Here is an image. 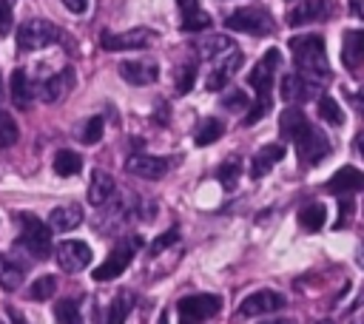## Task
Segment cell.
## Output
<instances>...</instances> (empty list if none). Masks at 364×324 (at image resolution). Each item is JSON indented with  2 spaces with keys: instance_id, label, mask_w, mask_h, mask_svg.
Instances as JSON below:
<instances>
[{
  "instance_id": "cell-26",
  "label": "cell",
  "mask_w": 364,
  "mask_h": 324,
  "mask_svg": "<svg viewBox=\"0 0 364 324\" xmlns=\"http://www.w3.org/2000/svg\"><path fill=\"white\" fill-rule=\"evenodd\" d=\"M324 219H327V210H324V205H318V202H313V205H304V207L299 210V225H301L304 230H310V233L321 230Z\"/></svg>"
},
{
  "instance_id": "cell-22",
  "label": "cell",
  "mask_w": 364,
  "mask_h": 324,
  "mask_svg": "<svg viewBox=\"0 0 364 324\" xmlns=\"http://www.w3.org/2000/svg\"><path fill=\"white\" fill-rule=\"evenodd\" d=\"M71 82H74V74H71V68H63L60 74L48 77V80L43 82V88H40V97H43V102H57V99H63V97H65V91L71 88Z\"/></svg>"
},
{
  "instance_id": "cell-51",
  "label": "cell",
  "mask_w": 364,
  "mask_h": 324,
  "mask_svg": "<svg viewBox=\"0 0 364 324\" xmlns=\"http://www.w3.org/2000/svg\"><path fill=\"white\" fill-rule=\"evenodd\" d=\"M318 324H333V321H327V318H324V321H318Z\"/></svg>"
},
{
  "instance_id": "cell-37",
  "label": "cell",
  "mask_w": 364,
  "mask_h": 324,
  "mask_svg": "<svg viewBox=\"0 0 364 324\" xmlns=\"http://www.w3.org/2000/svg\"><path fill=\"white\" fill-rule=\"evenodd\" d=\"M210 26V17H208V11H202V9H193V11H185L182 14V28L185 31H202V28H208Z\"/></svg>"
},
{
  "instance_id": "cell-30",
  "label": "cell",
  "mask_w": 364,
  "mask_h": 324,
  "mask_svg": "<svg viewBox=\"0 0 364 324\" xmlns=\"http://www.w3.org/2000/svg\"><path fill=\"white\" fill-rule=\"evenodd\" d=\"M80 168H82V159L74 151H57L54 153V171L60 176H74V173H80Z\"/></svg>"
},
{
  "instance_id": "cell-49",
  "label": "cell",
  "mask_w": 364,
  "mask_h": 324,
  "mask_svg": "<svg viewBox=\"0 0 364 324\" xmlns=\"http://www.w3.org/2000/svg\"><path fill=\"white\" fill-rule=\"evenodd\" d=\"M358 261H361V267H364V242H361V250H358Z\"/></svg>"
},
{
  "instance_id": "cell-42",
  "label": "cell",
  "mask_w": 364,
  "mask_h": 324,
  "mask_svg": "<svg viewBox=\"0 0 364 324\" xmlns=\"http://www.w3.org/2000/svg\"><path fill=\"white\" fill-rule=\"evenodd\" d=\"M11 28V6L9 0H0V34H9Z\"/></svg>"
},
{
  "instance_id": "cell-3",
  "label": "cell",
  "mask_w": 364,
  "mask_h": 324,
  "mask_svg": "<svg viewBox=\"0 0 364 324\" xmlns=\"http://www.w3.org/2000/svg\"><path fill=\"white\" fill-rule=\"evenodd\" d=\"M225 26L233 28V31H242V34H270L273 31V17L262 6H245V9L230 11L225 17Z\"/></svg>"
},
{
  "instance_id": "cell-28",
  "label": "cell",
  "mask_w": 364,
  "mask_h": 324,
  "mask_svg": "<svg viewBox=\"0 0 364 324\" xmlns=\"http://www.w3.org/2000/svg\"><path fill=\"white\" fill-rule=\"evenodd\" d=\"M225 51H236L228 34H213V37H208V40L199 43V54H202L205 60H213V57H219V54H225Z\"/></svg>"
},
{
  "instance_id": "cell-24",
  "label": "cell",
  "mask_w": 364,
  "mask_h": 324,
  "mask_svg": "<svg viewBox=\"0 0 364 324\" xmlns=\"http://www.w3.org/2000/svg\"><path fill=\"white\" fill-rule=\"evenodd\" d=\"M9 97H11V102H14L17 108H28V102H31V97H34V88H31V82H28V77H26L23 68H17V71L11 74Z\"/></svg>"
},
{
  "instance_id": "cell-6",
  "label": "cell",
  "mask_w": 364,
  "mask_h": 324,
  "mask_svg": "<svg viewBox=\"0 0 364 324\" xmlns=\"http://www.w3.org/2000/svg\"><path fill=\"white\" fill-rule=\"evenodd\" d=\"M296 151H299V162L304 165V168H313V165H318L324 156H330V139H327V134H321L318 128H307L299 139H296Z\"/></svg>"
},
{
  "instance_id": "cell-5",
  "label": "cell",
  "mask_w": 364,
  "mask_h": 324,
  "mask_svg": "<svg viewBox=\"0 0 364 324\" xmlns=\"http://www.w3.org/2000/svg\"><path fill=\"white\" fill-rule=\"evenodd\" d=\"M136 247H139V239H136V236L122 239V242L108 253V259L94 270V281H111V279H117V276L131 264Z\"/></svg>"
},
{
  "instance_id": "cell-17",
  "label": "cell",
  "mask_w": 364,
  "mask_h": 324,
  "mask_svg": "<svg viewBox=\"0 0 364 324\" xmlns=\"http://www.w3.org/2000/svg\"><path fill=\"white\" fill-rule=\"evenodd\" d=\"M242 65V51H230L210 74H208V80H205V88L208 91H222L225 85H228V80L236 74V68Z\"/></svg>"
},
{
  "instance_id": "cell-21",
  "label": "cell",
  "mask_w": 364,
  "mask_h": 324,
  "mask_svg": "<svg viewBox=\"0 0 364 324\" xmlns=\"http://www.w3.org/2000/svg\"><path fill=\"white\" fill-rule=\"evenodd\" d=\"M111 196H114V179H111V173L94 171L91 173V185H88V202L94 207H102V205L111 202Z\"/></svg>"
},
{
  "instance_id": "cell-10",
  "label": "cell",
  "mask_w": 364,
  "mask_h": 324,
  "mask_svg": "<svg viewBox=\"0 0 364 324\" xmlns=\"http://www.w3.org/2000/svg\"><path fill=\"white\" fill-rule=\"evenodd\" d=\"M57 264L65 270V273H80L91 264V247L85 242H77V239H65L57 244Z\"/></svg>"
},
{
  "instance_id": "cell-46",
  "label": "cell",
  "mask_w": 364,
  "mask_h": 324,
  "mask_svg": "<svg viewBox=\"0 0 364 324\" xmlns=\"http://www.w3.org/2000/svg\"><path fill=\"white\" fill-rule=\"evenodd\" d=\"M355 148H358V153L364 156V131H361V134L355 136Z\"/></svg>"
},
{
  "instance_id": "cell-50",
  "label": "cell",
  "mask_w": 364,
  "mask_h": 324,
  "mask_svg": "<svg viewBox=\"0 0 364 324\" xmlns=\"http://www.w3.org/2000/svg\"><path fill=\"white\" fill-rule=\"evenodd\" d=\"M3 94H6V91H3V80H0V99H3Z\"/></svg>"
},
{
  "instance_id": "cell-47",
  "label": "cell",
  "mask_w": 364,
  "mask_h": 324,
  "mask_svg": "<svg viewBox=\"0 0 364 324\" xmlns=\"http://www.w3.org/2000/svg\"><path fill=\"white\" fill-rule=\"evenodd\" d=\"M355 102H358V108H361V114H364V91L355 97Z\"/></svg>"
},
{
  "instance_id": "cell-44",
  "label": "cell",
  "mask_w": 364,
  "mask_h": 324,
  "mask_svg": "<svg viewBox=\"0 0 364 324\" xmlns=\"http://www.w3.org/2000/svg\"><path fill=\"white\" fill-rule=\"evenodd\" d=\"M350 14H355L358 20H364V0H350Z\"/></svg>"
},
{
  "instance_id": "cell-9",
  "label": "cell",
  "mask_w": 364,
  "mask_h": 324,
  "mask_svg": "<svg viewBox=\"0 0 364 324\" xmlns=\"http://www.w3.org/2000/svg\"><path fill=\"white\" fill-rule=\"evenodd\" d=\"M284 307V296L276 293V290H256L250 296L242 298L239 304V315L242 318H253V315H267V313H276Z\"/></svg>"
},
{
  "instance_id": "cell-27",
  "label": "cell",
  "mask_w": 364,
  "mask_h": 324,
  "mask_svg": "<svg viewBox=\"0 0 364 324\" xmlns=\"http://www.w3.org/2000/svg\"><path fill=\"white\" fill-rule=\"evenodd\" d=\"M222 134H225V122L216 119V117H208V119H202V125L196 128L193 142H196V145H210V142H216Z\"/></svg>"
},
{
  "instance_id": "cell-33",
  "label": "cell",
  "mask_w": 364,
  "mask_h": 324,
  "mask_svg": "<svg viewBox=\"0 0 364 324\" xmlns=\"http://www.w3.org/2000/svg\"><path fill=\"white\" fill-rule=\"evenodd\" d=\"M54 290H57V279H54V276H40V279H34V284L28 287V298H31V301H48V298L54 296Z\"/></svg>"
},
{
  "instance_id": "cell-11",
  "label": "cell",
  "mask_w": 364,
  "mask_h": 324,
  "mask_svg": "<svg viewBox=\"0 0 364 324\" xmlns=\"http://www.w3.org/2000/svg\"><path fill=\"white\" fill-rule=\"evenodd\" d=\"M276 65H279V51L276 48H267L264 57L253 65V71L247 74V82L256 88L259 99H267L270 88H273V77H276Z\"/></svg>"
},
{
  "instance_id": "cell-29",
  "label": "cell",
  "mask_w": 364,
  "mask_h": 324,
  "mask_svg": "<svg viewBox=\"0 0 364 324\" xmlns=\"http://www.w3.org/2000/svg\"><path fill=\"white\" fill-rule=\"evenodd\" d=\"M131 307H134V296H131V293H119V296L111 301V307H108L105 324H125Z\"/></svg>"
},
{
  "instance_id": "cell-1",
  "label": "cell",
  "mask_w": 364,
  "mask_h": 324,
  "mask_svg": "<svg viewBox=\"0 0 364 324\" xmlns=\"http://www.w3.org/2000/svg\"><path fill=\"white\" fill-rule=\"evenodd\" d=\"M290 51H293V63L299 65V74H304L307 80L318 82L330 77V63H327V48L324 40L318 34H301L290 40Z\"/></svg>"
},
{
  "instance_id": "cell-52",
  "label": "cell",
  "mask_w": 364,
  "mask_h": 324,
  "mask_svg": "<svg viewBox=\"0 0 364 324\" xmlns=\"http://www.w3.org/2000/svg\"><path fill=\"white\" fill-rule=\"evenodd\" d=\"M355 324H361V321H355Z\"/></svg>"
},
{
  "instance_id": "cell-35",
  "label": "cell",
  "mask_w": 364,
  "mask_h": 324,
  "mask_svg": "<svg viewBox=\"0 0 364 324\" xmlns=\"http://www.w3.org/2000/svg\"><path fill=\"white\" fill-rule=\"evenodd\" d=\"M17 122L11 119V114L9 111H3L0 108V151L3 148H9V145H14L17 142Z\"/></svg>"
},
{
  "instance_id": "cell-16",
  "label": "cell",
  "mask_w": 364,
  "mask_h": 324,
  "mask_svg": "<svg viewBox=\"0 0 364 324\" xmlns=\"http://www.w3.org/2000/svg\"><path fill=\"white\" fill-rule=\"evenodd\" d=\"M330 193H353V190H364V173L358 171V168H353V165H344V168H338L333 176H330V182L324 185Z\"/></svg>"
},
{
  "instance_id": "cell-23",
  "label": "cell",
  "mask_w": 364,
  "mask_h": 324,
  "mask_svg": "<svg viewBox=\"0 0 364 324\" xmlns=\"http://www.w3.org/2000/svg\"><path fill=\"white\" fill-rule=\"evenodd\" d=\"M324 14H327V3H324V0H301V3L287 14V23H290V26H304V23L321 20Z\"/></svg>"
},
{
  "instance_id": "cell-40",
  "label": "cell",
  "mask_w": 364,
  "mask_h": 324,
  "mask_svg": "<svg viewBox=\"0 0 364 324\" xmlns=\"http://www.w3.org/2000/svg\"><path fill=\"white\" fill-rule=\"evenodd\" d=\"M176 236H179L176 230H165L162 236H156V239L151 242V256H156V253H162L168 244H173V242H176Z\"/></svg>"
},
{
  "instance_id": "cell-12",
  "label": "cell",
  "mask_w": 364,
  "mask_h": 324,
  "mask_svg": "<svg viewBox=\"0 0 364 324\" xmlns=\"http://www.w3.org/2000/svg\"><path fill=\"white\" fill-rule=\"evenodd\" d=\"M279 91H282V99H284V102H293V105H296V102L313 99V97L318 94V82L307 80L304 74H284Z\"/></svg>"
},
{
  "instance_id": "cell-8",
  "label": "cell",
  "mask_w": 364,
  "mask_h": 324,
  "mask_svg": "<svg viewBox=\"0 0 364 324\" xmlns=\"http://www.w3.org/2000/svg\"><path fill=\"white\" fill-rule=\"evenodd\" d=\"M54 40H60V31L51 26V23H46V20H26L20 28H17V43H20V48H43V45H48V43H54Z\"/></svg>"
},
{
  "instance_id": "cell-19",
  "label": "cell",
  "mask_w": 364,
  "mask_h": 324,
  "mask_svg": "<svg viewBox=\"0 0 364 324\" xmlns=\"http://www.w3.org/2000/svg\"><path fill=\"white\" fill-rule=\"evenodd\" d=\"M341 60L347 68H355L364 63V31L361 28H353V31H344L341 37Z\"/></svg>"
},
{
  "instance_id": "cell-14",
  "label": "cell",
  "mask_w": 364,
  "mask_h": 324,
  "mask_svg": "<svg viewBox=\"0 0 364 324\" xmlns=\"http://www.w3.org/2000/svg\"><path fill=\"white\" fill-rule=\"evenodd\" d=\"M119 77L125 82H131V85H148V82H154L159 77V68L151 60H125L119 65Z\"/></svg>"
},
{
  "instance_id": "cell-4",
  "label": "cell",
  "mask_w": 364,
  "mask_h": 324,
  "mask_svg": "<svg viewBox=\"0 0 364 324\" xmlns=\"http://www.w3.org/2000/svg\"><path fill=\"white\" fill-rule=\"evenodd\" d=\"M176 310H179V324H199V321L213 318L222 310V298L213 293H193V296L179 298Z\"/></svg>"
},
{
  "instance_id": "cell-32",
  "label": "cell",
  "mask_w": 364,
  "mask_h": 324,
  "mask_svg": "<svg viewBox=\"0 0 364 324\" xmlns=\"http://www.w3.org/2000/svg\"><path fill=\"white\" fill-rule=\"evenodd\" d=\"M54 321H57V324H82L80 307H77L71 298H60L57 307H54Z\"/></svg>"
},
{
  "instance_id": "cell-25",
  "label": "cell",
  "mask_w": 364,
  "mask_h": 324,
  "mask_svg": "<svg viewBox=\"0 0 364 324\" xmlns=\"http://www.w3.org/2000/svg\"><path fill=\"white\" fill-rule=\"evenodd\" d=\"M23 276H26V270H23L20 261H14L9 256H0V287L3 290H17L23 284Z\"/></svg>"
},
{
  "instance_id": "cell-39",
  "label": "cell",
  "mask_w": 364,
  "mask_h": 324,
  "mask_svg": "<svg viewBox=\"0 0 364 324\" xmlns=\"http://www.w3.org/2000/svg\"><path fill=\"white\" fill-rule=\"evenodd\" d=\"M102 131H105L102 117H100V114L91 117V119L85 122V128H82V142H85V145H97V142L102 139Z\"/></svg>"
},
{
  "instance_id": "cell-43",
  "label": "cell",
  "mask_w": 364,
  "mask_h": 324,
  "mask_svg": "<svg viewBox=\"0 0 364 324\" xmlns=\"http://www.w3.org/2000/svg\"><path fill=\"white\" fill-rule=\"evenodd\" d=\"M63 6H65L68 11H74V14H82V11L88 9V0H63Z\"/></svg>"
},
{
  "instance_id": "cell-36",
  "label": "cell",
  "mask_w": 364,
  "mask_h": 324,
  "mask_svg": "<svg viewBox=\"0 0 364 324\" xmlns=\"http://www.w3.org/2000/svg\"><path fill=\"white\" fill-rule=\"evenodd\" d=\"M193 80H196V65L188 60L176 68V94H188L193 88Z\"/></svg>"
},
{
  "instance_id": "cell-31",
  "label": "cell",
  "mask_w": 364,
  "mask_h": 324,
  "mask_svg": "<svg viewBox=\"0 0 364 324\" xmlns=\"http://www.w3.org/2000/svg\"><path fill=\"white\" fill-rule=\"evenodd\" d=\"M239 176H242V162H239V159H228V162H222L219 171H216V179H219V185H222L225 190H233V188L239 185Z\"/></svg>"
},
{
  "instance_id": "cell-41",
  "label": "cell",
  "mask_w": 364,
  "mask_h": 324,
  "mask_svg": "<svg viewBox=\"0 0 364 324\" xmlns=\"http://www.w3.org/2000/svg\"><path fill=\"white\" fill-rule=\"evenodd\" d=\"M267 108H270V99H259V102L250 108V114L245 117V125H253V122H259V119L267 114Z\"/></svg>"
},
{
  "instance_id": "cell-45",
  "label": "cell",
  "mask_w": 364,
  "mask_h": 324,
  "mask_svg": "<svg viewBox=\"0 0 364 324\" xmlns=\"http://www.w3.org/2000/svg\"><path fill=\"white\" fill-rule=\"evenodd\" d=\"M350 210H353V205H350L347 199H341V210H338V225H344V219L350 216Z\"/></svg>"
},
{
  "instance_id": "cell-20",
  "label": "cell",
  "mask_w": 364,
  "mask_h": 324,
  "mask_svg": "<svg viewBox=\"0 0 364 324\" xmlns=\"http://www.w3.org/2000/svg\"><path fill=\"white\" fill-rule=\"evenodd\" d=\"M282 156H284V148L282 145H264V148H259L256 156H253V162H250V176L253 179L267 176L270 168L282 162Z\"/></svg>"
},
{
  "instance_id": "cell-34",
  "label": "cell",
  "mask_w": 364,
  "mask_h": 324,
  "mask_svg": "<svg viewBox=\"0 0 364 324\" xmlns=\"http://www.w3.org/2000/svg\"><path fill=\"white\" fill-rule=\"evenodd\" d=\"M318 117L327 125H341L344 122V114H341V108H338V102L333 97H321L318 99Z\"/></svg>"
},
{
  "instance_id": "cell-38",
  "label": "cell",
  "mask_w": 364,
  "mask_h": 324,
  "mask_svg": "<svg viewBox=\"0 0 364 324\" xmlns=\"http://www.w3.org/2000/svg\"><path fill=\"white\" fill-rule=\"evenodd\" d=\"M247 102L250 99H247V94L242 88H230V91L222 94V108H228V111H245Z\"/></svg>"
},
{
  "instance_id": "cell-2",
  "label": "cell",
  "mask_w": 364,
  "mask_h": 324,
  "mask_svg": "<svg viewBox=\"0 0 364 324\" xmlns=\"http://www.w3.org/2000/svg\"><path fill=\"white\" fill-rule=\"evenodd\" d=\"M20 244L34 259H46L51 253V227L46 222H40L37 216L20 213Z\"/></svg>"
},
{
  "instance_id": "cell-48",
  "label": "cell",
  "mask_w": 364,
  "mask_h": 324,
  "mask_svg": "<svg viewBox=\"0 0 364 324\" xmlns=\"http://www.w3.org/2000/svg\"><path fill=\"white\" fill-rule=\"evenodd\" d=\"M262 324H287V321H282V318H270V321H262Z\"/></svg>"
},
{
  "instance_id": "cell-7",
  "label": "cell",
  "mask_w": 364,
  "mask_h": 324,
  "mask_svg": "<svg viewBox=\"0 0 364 324\" xmlns=\"http://www.w3.org/2000/svg\"><path fill=\"white\" fill-rule=\"evenodd\" d=\"M156 40V31L154 28H131V31H122V34H111V31H102L100 34V45L105 51H134V48H145Z\"/></svg>"
},
{
  "instance_id": "cell-15",
  "label": "cell",
  "mask_w": 364,
  "mask_h": 324,
  "mask_svg": "<svg viewBox=\"0 0 364 324\" xmlns=\"http://www.w3.org/2000/svg\"><path fill=\"white\" fill-rule=\"evenodd\" d=\"M51 230L57 233H68L74 227L82 225V207L74 205V202H65V205H57L51 213H48V222H46Z\"/></svg>"
},
{
  "instance_id": "cell-18",
  "label": "cell",
  "mask_w": 364,
  "mask_h": 324,
  "mask_svg": "<svg viewBox=\"0 0 364 324\" xmlns=\"http://www.w3.org/2000/svg\"><path fill=\"white\" fill-rule=\"evenodd\" d=\"M310 128V122H307V117H304V111H299L296 105H290V108H284L282 111V117H279V131H282V139H287V142H296L304 131Z\"/></svg>"
},
{
  "instance_id": "cell-13",
  "label": "cell",
  "mask_w": 364,
  "mask_h": 324,
  "mask_svg": "<svg viewBox=\"0 0 364 324\" xmlns=\"http://www.w3.org/2000/svg\"><path fill=\"white\" fill-rule=\"evenodd\" d=\"M125 171L134 173V176H142V179H162L165 171H168V162L162 156H148V153H134L128 162H125Z\"/></svg>"
}]
</instances>
